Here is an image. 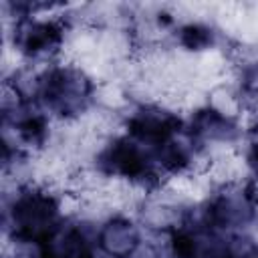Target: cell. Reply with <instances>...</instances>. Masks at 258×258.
<instances>
[{
    "label": "cell",
    "mask_w": 258,
    "mask_h": 258,
    "mask_svg": "<svg viewBox=\"0 0 258 258\" xmlns=\"http://www.w3.org/2000/svg\"><path fill=\"white\" fill-rule=\"evenodd\" d=\"M62 224V198L52 185L34 181L4 198V236L44 242Z\"/></svg>",
    "instance_id": "cell-2"
},
{
    "label": "cell",
    "mask_w": 258,
    "mask_h": 258,
    "mask_svg": "<svg viewBox=\"0 0 258 258\" xmlns=\"http://www.w3.org/2000/svg\"><path fill=\"white\" fill-rule=\"evenodd\" d=\"M143 242L145 230L123 212L107 216L95 230V248L103 258H135Z\"/></svg>",
    "instance_id": "cell-4"
},
{
    "label": "cell",
    "mask_w": 258,
    "mask_h": 258,
    "mask_svg": "<svg viewBox=\"0 0 258 258\" xmlns=\"http://www.w3.org/2000/svg\"><path fill=\"white\" fill-rule=\"evenodd\" d=\"M244 163H246V171L252 177L250 181L258 187V141H250L246 153H244Z\"/></svg>",
    "instance_id": "cell-5"
},
{
    "label": "cell",
    "mask_w": 258,
    "mask_h": 258,
    "mask_svg": "<svg viewBox=\"0 0 258 258\" xmlns=\"http://www.w3.org/2000/svg\"><path fill=\"white\" fill-rule=\"evenodd\" d=\"M97 81L75 62H54L42 69L38 105L58 123H77L97 103Z\"/></svg>",
    "instance_id": "cell-1"
},
{
    "label": "cell",
    "mask_w": 258,
    "mask_h": 258,
    "mask_svg": "<svg viewBox=\"0 0 258 258\" xmlns=\"http://www.w3.org/2000/svg\"><path fill=\"white\" fill-rule=\"evenodd\" d=\"M258 220V187L248 179L214 185L204 204V224L224 232H248Z\"/></svg>",
    "instance_id": "cell-3"
}]
</instances>
